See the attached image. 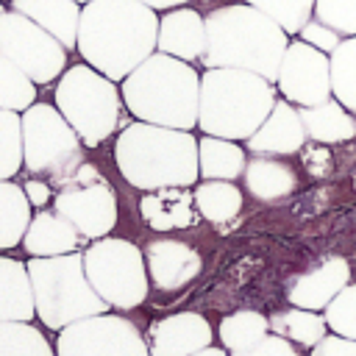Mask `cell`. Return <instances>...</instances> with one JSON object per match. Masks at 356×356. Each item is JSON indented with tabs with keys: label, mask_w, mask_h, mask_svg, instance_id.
<instances>
[{
	"label": "cell",
	"mask_w": 356,
	"mask_h": 356,
	"mask_svg": "<svg viewBox=\"0 0 356 356\" xmlns=\"http://www.w3.org/2000/svg\"><path fill=\"white\" fill-rule=\"evenodd\" d=\"M159 42L156 8L142 0H89L81 11L78 53L111 81H125Z\"/></svg>",
	"instance_id": "6da1fadb"
},
{
	"label": "cell",
	"mask_w": 356,
	"mask_h": 356,
	"mask_svg": "<svg viewBox=\"0 0 356 356\" xmlns=\"http://www.w3.org/2000/svg\"><path fill=\"white\" fill-rule=\"evenodd\" d=\"M206 53L200 64L209 67H239L278 81L289 33L264 11L250 3H231L206 14Z\"/></svg>",
	"instance_id": "7a4b0ae2"
},
{
	"label": "cell",
	"mask_w": 356,
	"mask_h": 356,
	"mask_svg": "<svg viewBox=\"0 0 356 356\" xmlns=\"http://www.w3.org/2000/svg\"><path fill=\"white\" fill-rule=\"evenodd\" d=\"M120 175L145 192L164 186H192L200 178L197 139L184 128L131 122L114 142Z\"/></svg>",
	"instance_id": "3957f363"
},
{
	"label": "cell",
	"mask_w": 356,
	"mask_h": 356,
	"mask_svg": "<svg viewBox=\"0 0 356 356\" xmlns=\"http://www.w3.org/2000/svg\"><path fill=\"white\" fill-rule=\"evenodd\" d=\"M128 111L153 125L197 128L200 111V75L197 70L161 50L150 53L120 86Z\"/></svg>",
	"instance_id": "277c9868"
},
{
	"label": "cell",
	"mask_w": 356,
	"mask_h": 356,
	"mask_svg": "<svg viewBox=\"0 0 356 356\" xmlns=\"http://www.w3.org/2000/svg\"><path fill=\"white\" fill-rule=\"evenodd\" d=\"M278 86L259 72L239 67H209L200 75V134L250 139L278 100Z\"/></svg>",
	"instance_id": "5b68a950"
},
{
	"label": "cell",
	"mask_w": 356,
	"mask_h": 356,
	"mask_svg": "<svg viewBox=\"0 0 356 356\" xmlns=\"http://www.w3.org/2000/svg\"><path fill=\"white\" fill-rule=\"evenodd\" d=\"M25 264L33 286L36 317L47 328L61 331L70 323L106 314L111 309L92 286L83 267V253L75 250L64 256H31Z\"/></svg>",
	"instance_id": "8992f818"
},
{
	"label": "cell",
	"mask_w": 356,
	"mask_h": 356,
	"mask_svg": "<svg viewBox=\"0 0 356 356\" xmlns=\"http://www.w3.org/2000/svg\"><path fill=\"white\" fill-rule=\"evenodd\" d=\"M122 92L117 81L106 78L95 67L72 64L61 72L56 83V106L67 117V122L78 131L83 145L97 147L106 142L122 117Z\"/></svg>",
	"instance_id": "52a82bcc"
},
{
	"label": "cell",
	"mask_w": 356,
	"mask_h": 356,
	"mask_svg": "<svg viewBox=\"0 0 356 356\" xmlns=\"http://www.w3.org/2000/svg\"><path fill=\"white\" fill-rule=\"evenodd\" d=\"M22 161L28 172L56 189L64 186L83 164V139L50 103H33L22 111Z\"/></svg>",
	"instance_id": "ba28073f"
},
{
	"label": "cell",
	"mask_w": 356,
	"mask_h": 356,
	"mask_svg": "<svg viewBox=\"0 0 356 356\" xmlns=\"http://www.w3.org/2000/svg\"><path fill=\"white\" fill-rule=\"evenodd\" d=\"M83 267L97 295L114 309H134L147 298L145 253L120 236H100L83 250Z\"/></svg>",
	"instance_id": "9c48e42d"
},
{
	"label": "cell",
	"mask_w": 356,
	"mask_h": 356,
	"mask_svg": "<svg viewBox=\"0 0 356 356\" xmlns=\"http://www.w3.org/2000/svg\"><path fill=\"white\" fill-rule=\"evenodd\" d=\"M53 209L61 211L83 239L108 236L117 225V195L103 172L86 161L64 186L56 189Z\"/></svg>",
	"instance_id": "30bf717a"
},
{
	"label": "cell",
	"mask_w": 356,
	"mask_h": 356,
	"mask_svg": "<svg viewBox=\"0 0 356 356\" xmlns=\"http://www.w3.org/2000/svg\"><path fill=\"white\" fill-rule=\"evenodd\" d=\"M0 53L8 56L39 86L61 78L67 70V47L31 17L8 8L0 17Z\"/></svg>",
	"instance_id": "8fae6325"
},
{
	"label": "cell",
	"mask_w": 356,
	"mask_h": 356,
	"mask_svg": "<svg viewBox=\"0 0 356 356\" xmlns=\"http://www.w3.org/2000/svg\"><path fill=\"white\" fill-rule=\"evenodd\" d=\"M56 356H150V345L131 320L106 312L64 325L56 337Z\"/></svg>",
	"instance_id": "7c38bea8"
},
{
	"label": "cell",
	"mask_w": 356,
	"mask_h": 356,
	"mask_svg": "<svg viewBox=\"0 0 356 356\" xmlns=\"http://www.w3.org/2000/svg\"><path fill=\"white\" fill-rule=\"evenodd\" d=\"M275 86L298 108L331 100V56L298 36L284 53Z\"/></svg>",
	"instance_id": "4fadbf2b"
},
{
	"label": "cell",
	"mask_w": 356,
	"mask_h": 356,
	"mask_svg": "<svg viewBox=\"0 0 356 356\" xmlns=\"http://www.w3.org/2000/svg\"><path fill=\"white\" fill-rule=\"evenodd\" d=\"M211 323L197 312H178L156 320L147 331L150 356H192L211 345Z\"/></svg>",
	"instance_id": "5bb4252c"
},
{
	"label": "cell",
	"mask_w": 356,
	"mask_h": 356,
	"mask_svg": "<svg viewBox=\"0 0 356 356\" xmlns=\"http://www.w3.org/2000/svg\"><path fill=\"white\" fill-rule=\"evenodd\" d=\"M309 134L300 120V108L289 103L286 97H278L267 120L259 125V131L245 139L250 153H264V156H292L303 150Z\"/></svg>",
	"instance_id": "9a60e30c"
},
{
	"label": "cell",
	"mask_w": 356,
	"mask_h": 356,
	"mask_svg": "<svg viewBox=\"0 0 356 356\" xmlns=\"http://www.w3.org/2000/svg\"><path fill=\"white\" fill-rule=\"evenodd\" d=\"M145 261H147V273L150 281L156 284V289L172 292L186 286L192 278L200 275L203 259L200 253L178 239H153L145 248Z\"/></svg>",
	"instance_id": "2e32d148"
},
{
	"label": "cell",
	"mask_w": 356,
	"mask_h": 356,
	"mask_svg": "<svg viewBox=\"0 0 356 356\" xmlns=\"http://www.w3.org/2000/svg\"><path fill=\"white\" fill-rule=\"evenodd\" d=\"M350 284V264L345 256H328L309 273L292 278L286 298L292 306L323 312L345 286Z\"/></svg>",
	"instance_id": "e0dca14e"
},
{
	"label": "cell",
	"mask_w": 356,
	"mask_h": 356,
	"mask_svg": "<svg viewBox=\"0 0 356 356\" xmlns=\"http://www.w3.org/2000/svg\"><path fill=\"white\" fill-rule=\"evenodd\" d=\"M206 17L195 8H172L159 19V42L156 50L184 58L189 64L200 61L206 53Z\"/></svg>",
	"instance_id": "ac0fdd59"
},
{
	"label": "cell",
	"mask_w": 356,
	"mask_h": 356,
	"mask_svg": "<svg viewBox=\"0 0 356 356\" xmlns=\"http://www.w3.org/2000/svg\"><path fill=\"white\" fill-rule=\"evenodd\" d=\"M189 186H164V189H153L150 195L142 197L139 203V214L142 220L153 228V231H178V228H189L197 220V203H195V192H186Z\"/></svg>",
	"instance_id": "d6986e66"
},
{
	"label": "cell",
	"mask_w": 356,
	"mask_h": 356,
	"mask_svg": "<svg viewBox=\"0 0 356 356\" xmlns=\"http://www.w3.org/2000/svg\"><path fill=\"white\" fill-rule=\"evenodd\" d=\"M81 234L78 228L56 209H42L39 214H33L25 236H22V248L31 256H64V253H75L81 248Z\"/></svg>",
	"instance_id": "ffe728a7"
},
{
	"label": "cell",
	"mask_w": 356,
	"mask_h": 356,
	"mask_svg": "<svg viewBox=\"0 0 356 356\" xmlns=\"http://www.w3.org/2000/svg\"><path fill=\"white\" fill-rule=\"evenodd\" d=\"M11 8L50 31L67 50L78 47V25L83 11L78 0H11Z\"/></svg>",
	"instance_id": "44dd1931"
},
{
	"label": "cell",
	"mask_w": 356,
	"mask_h": 356,
	"mask_svg": "<svg viewBox=\"0 0 356 356\" xmlns=\"http://www.w3.org/2000/svg\"><path fill=\"white\" fill-rule=\"evenodd\" d=\"M245 186L256 200L275 203L298 189V172L275 156L253 153L245 164Z\"/></svg>",
	"instance_id": "7402d4cb"
},
{
	"label": "cell",
	"mask_w": 356,
	"mask_h": 356,
	"mask_svg": "<svg viewBox=\"0 0 356 356\" xmlns=\"http://www.w3.org/2000/svg\"><path fill=\"white\" fill-rule=\"evenodd\" d=\"M300 120L306 125L309 139L317 145H337L356 136V114L348 111L337 97L317 106H303Z\"/></svg>",
	"instance_id": "603a6c76"
},
{
	"label": "cell",
	"mask_w": 356,
	"mask_h": 356,
	"mask_svg": "<svg viewBox=\"0 0 356 356\" xmlns=\"http://www.w3.org/2000/svg\"><path fill=\"white\" fill-rule=\"evenodd\" d=\"M36 314L33 286L28 264L0 256V323L3 320H28Z\"/></svg>",
	"instance_id": "cb8c5ba5"
},
{
	"label": "cell",
	"mask_w": 356,
	"mask_h": 356,
	"mask_svg": "<svg viewBox=\"0 0 356 356\" xmlns=\"http://www.w3.org/2000/svg\"><path fill=\"white\" fill-rule=\"evenodd\" d=\"M197 156H200V178H217V181H234L245 175V150L234 139L222 136H200L197 139Z\"/></svg>",
	"instance_id": "d4e9b609"
},
{
	"label": "cell",
	"mask_w": 356,
	"mask_h": 356,
	"mask_svg": "<svg viewBox=\"0 0 356 356\" xmlns=\"http://www.w3.org/2000/svg\"><path fill=\"white\" fill-rule=\"evenodd\" d=\"M31 200L25 195V186L14 181H0V250L17 248L31 225Z\"/></svg>",
	"instance_id": "484cf974"
},
{
	"label": "cell",
	"mask_w": 356,
	"mask_h": 356,
	"mask_svg": "<svg viewBox=\"0 0 356 356\" xmlns=\"http://www.w3.org/2000/svg\"><path fill=\"white\" fill-rule=\"evenodd\" d=\"M270 328H273V334L286 337L298 348H314L331 331L325 323V314L312 312V309H300V306L270 314Z\"/></svg>",
	"instance_id": "4316f807"
},
{
	"label": "cell",
	"mask_w": 356,
	"mask_h": 356,
	"mask_svg": "<svg viewBox=\"0 0 356 356\" xmlns=\"http://www.w3.org/2000/svg\"><path fill=\"white\" fill-rule=\"evenodd\" d=\"M195 203L203 220L228 222L242 211V189L234 181L206 178L195 186Z\"/></svg>",
	"instance_id": "83f0119b"
},
{
	"label": "cell",
	"mask_w": 356,
	"mask_h": 356,
	"mask_svg": "<svg viewBox=\"0 0 356 356\" xmlns=\"http://www.w3.org/2000/svg\"><path fill=\"white\" fill-rule=\"evenodd\" d=\"M270 331H273L270 317H264L261 312H253V309H242V312L222 317L217 337H220L225 350L236 353V350H248V348L259 345Z\"/></svg>",
	"instance_id": "f1b7e54d"
},
{
	"label": "cell",
	"mask_w": 356,
	"mask_h": 356,
	"mask_svg": "<svg viewBox=\"0 0 356 356\" xmlns=\"http://www.w3.org/2000/svg\"><path fill=\"white\" fill-rule=\"evenodd\" d=\"M0 356H56L47 337L28 320L0 323Z\"/></svg>",
	"instance_id": "f546056e"
},
{
	"label": "cell",
	"mask_w": 356,
	"mask_h": 356,
	"mask_svg": "<svg viewBox=\"0 0 356 356\" xmlns=\"http://www.w3.org/2000/svg\"><path fill=\"white\" fill-rule=\"evenodd\" d=\"M331 92L356 114V36H345L331 53Z\"/></svg>",
	"instance_id": "4dcf8cb0"
},
{
	"label": "cell",
	"mask_w": 356,
	"mask_h": 356,
	"mask_svg": "<svg viewBox=\"0 0 356 356\" xmlns=\"http://www.w3.org/2000/svg\"><path fill=\"white\" fill-rule=\"evenodd\" d=\"M33 103H36V83L25 75L22 67H17L8 56L0 53V108L25 111Z\"/></svg>",
	"instance_id": "1f68e13d"
},
{
	"label": "cell",
	"mask_w": 356,
	"mask_h": 356,
	"mask_svg": "<svg viewBox=\"0 0 356 356\" xmlns=\"http://www.w3.org/2000/svg\"><path fill=\"white\" fill-rule=\"evenodd\" d=\"M22 164V114L0 108V181L14 178Z\"/></svg>",
	"instance_id": "d6a6232c"
},
{
	"label": "cell",
	"mask_w": 356,
	"mask_h": 356,
	"mask_svg": "<svg viewBox=\"0 0 356 356\" xmlns=\"http://www.w3.org/2000/svg\"><path fill=\"white\" fill-rule=\"evenodd\" d=\"M273 17L289 36H298L303 25L314 17V0H245Z\"/></svg>",
	"instance_id": "836d02e7"
},
{
	"label": "cell",
	"mask_w": 356,
	"mask_h": 356,
	"mask_svg": "<svg viewBox=\"0 0 356 356\" xmlns=\"http://www.w3.org/2000/svg\"><path fill=\"white\" fill-rule=\"evenodd\" d=\"M325 323L334 334L356 339V284H348L325 309Z\"/></svg>",
	"instance_id": "e575fe53"
},
{
	"label": "cell",
	"mask_w": 356,
	"mask_h": 356,
	"mask_svg": "<svg viewBox=\"0 0 356 356\" xmlns=\"http://www.w3.org/2000/svg\"><path fill=\"white\" fill-rule=\"evenodd\" d=\"M314 17L342 36H356V0H314Z\"/></svg>",
	"instance_id": "d590c367"
},
{
	"label": "cell",
	"mask_w": 356,
	"mask_h": 356,
	"mask_svg": "<svg viewBox=\"0 0 356 356\" xmlns=\"http://www.w3.org/2000/svg\"><path fill=\"white\" fill-rule=\"evenodd\" d=\"M298 36H300L303 42H309V44H314L317 50H323V53H328V56H331V53H334V50L339 47V42L345 39L342 33H337L334 28H328L325 22H320L317 17H312V19H309V22L303 25V31H300Z\"/></svg>",
	"instance_id": "8d00e7d4"
},
{
	"label": "cell",
	"mask_w": 356,
	"mask_h": 356,
	"mask_svg": "<svg viewBox=\"0 0 356 356\" xmlns=\"http://www.w3.org/2000/svg\"><path fill=\"white\" fill-rule=\"evenodd\" d=\"M231 356H303V353L298 350L295 342H289L286 337L270 331L259 345H253V348H248V350H236V353H231Z\"/></svg>",
	"instance_id": "74e56055"
},
{
	"label": "cell",
	"mask_w": 356,
	"mask_h": 356,
	"mask_svg": "<svg viewBox=\"0 0 356 356\" xmlns=\"http://www.w3.org/2000/svg\"><path fill=\"white\" fill-rule=\"evenodd\" d=\"M309 356H356V339H348V337H339L334 331H328L314 348Z\"/></svg>",
	"instance_id": "f35d334b"
},
{
	"label": "cell",
	"mask_w": 356,
	"mask_h": 356,
	"mask_svg": "<svg viewBox=\"0 0 356 356\" xmlns=\"http://www.w3.org/2000/svg\"><path fill=\"white\" fill-rule=\"evenodd\" d=\"M25 195H28L31 206H39V209H44L47 203H53V189H50V184H47V181H39V178L25 181Z\"/></svg>",
	"instance_id": "ab89813d"
},
{
	"label": "cell",
	"mask_w": 356,
	"mask_h": 356,
	"mask_svg": "<svg viewBox=\"0 0 356 356\" xmlns=\"http://www.w3.org/2000/svg\"><path fill=\"white\" fill-rule=\"evenodd\" d=\"M142 3L150 6V8H156V11H164V8H178V6H184L189 0H142Z\"/></svg>",
	"instance_id": "60d3db41"
},
{
	"label": "cell",
	"mask_w": 356,
	"mask_h": 356,
	"mask_svg": "<svg viewBox=\"0 0 356 356\" xmlns=\"http://www.w3.org/2000/svg\"><path fill=\"white\" fill-rule=\"evenodd\" d=\"M192 356H228L222 348H214V345H209V348H203V350H197V353H192Z\"/></svg>",
	"instance_id": "b9f144b4"
},
{
	"label": "cell",
	"mask_w": 356,
	"mask_h": 356,
	"mask_svg": "<svg viewBox=\"0 0 356 356\" xmlns=\"http://www.w3.org/2000/svg\"><path fill=\"white\" fill-rule=\"evenodd\" d=\"M3 14H6V8H3V0H0V17H3Z\"/></svg>",
	"instance_id": "7bdbcfd3"
},
{
	"label": "cell",
	"mask_w": 356,
	"mask_h": 356,
	"mask_svg": "<svg viewBox=\"0 0 356 356\" xmlns=\"http://www.w3.org/2000/svg\"><path fill=\"white\" fill-rule=\"evenodd\" d=\"M78 3H89V0H78Z\"/></svg>",
	"instance_id": "ee69618b"
}]
</instances>
